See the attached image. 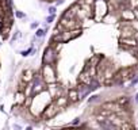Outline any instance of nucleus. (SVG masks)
I'll list each match as a JSON object with an SVG mask.
<instances>
[{
    "mask_svg": "<svg viewBox=\"0 0 138 130\" xmlns=\"http://www.w3.org/2000/svg\"><path fill=\"white\" fill-rule=\"evenodd\" d=\"M96 98H97V96H92V98H89V102H94V100H96Z\"/></svg>",
    "mask_w": 138,
    "mask_h": 130,
    "instance_id": "obj_8",
    "label": "nucleus"
},
{
    "mask_svg": "<svg viewBox=\"0 0 138 130\" xmlns=\"http://www.w3.org/2000/svg\"><path fill=\"white\" fill-rule=\"evenodd\" d=\"M38 27V22L37 23H31V29H37Z\"/></svg>",
    "mask_w": 138,
    "mask_h": 130,
    "instance_id": "obj_7",
    "label": "nucleus"
},
{
    "mask_svg": "<svg viewBox=\"0 0 138 130\" xmlns=\"http://www.w3.org/2000/svg\"><path fill=\"white\" fill-rule=\"evenodd\" d=\"M100 126L102 127H110V129H111V127H115L112 123H106V122H100Z\"/></svg>",
    "mask_w": 138,
    "mask_h": 130,
    "instance_id": "obj_3",
    "label": "nucleus"
},
{
    "mask_svg": "<svg viewBox=\"0 0 138 130\" xmlns=\"http://www.w3.org/2000/svg\"><path fill=\"white\" fill-rule=\"evenodd\" d=\"M47 11H49V14H50V15H54V14H56V7H50V8L47 10Z\"/></svg>",
    "mask_w": 138,
    "mask_h": 130,
    "instance_id": "obj_4",
    "label": "nucleus"
},
{
    "mask_svg": "<svg viewBox=\"0 0 138 130\" xmlns=\"http://www.w3.org/2000/svg\"><path fill=\"white\" fill-rule=\"evenodd\" d=\"M137 83H138V79H135V80H133V83H131V84L134 85V84H137Z\"/></svg>",
    "mask_w": 138,
    "mask_h": 130,
    "instance_id": "obj_9",
    "label": "nucleus"
},
{
    "mask_svg": "<svg viewBox=\"0 0 138 130\" xmlns=\"http://www.w3.org/2000/svg\"><path fill=\"white\" fill-rule=\"evenodd\" d=\"M15 15H16V18H24V14L23 12H19V11L15 12Z\"/></svg>",
    "mask_w": 138,
    "mask_h": 130,
    "instance_id": "obj_5",
    "label": "nucleus"
},
{
    "mask_svg": "<svg viewBox=\"0 0 138 130\" xmlns=\"http://www.w3.org/2000/svg\"><path fill=\"white\" fill-rule=\"evenodd\" d=\"M32 52H34V49H32V47H30L29 50H24V52H22L21 54L23 56V57H27V56H30V53H32Z\"/></svg>",
    "mask_w": 138,
    "mask_h": 130,
    "instance_id": "obj_1",
    "label": "nucleus"
},
{
    "mask_svg": "<svg viewBox=\"0 0 138 130\" xmlns=\"http://www.w3.org/2000/svg\"><path fill=\"white\" fill-rule=\"evenodd\" d=\"M35 35L37 37H43L45 35V30L43 29H38L37 30V33H35Z\"/></svg>",
    "mask_w": 138,
    "mask_h": 130,
    "instance_id": "obj_2",
    "label": "nucleus"
},
{
    "mask_svg": "<svg viewBox=\"0 0 138 130\" xmlns=\"http://www.w3.org/2000/svg\"><path fill=\"white\" fill-rule=\"evenodd\" d=\"M135 102H137V103H138V94H137V95H135Z\"/></svg>",
    "mask_w": 138,
    "mask_h": 130,
    "instance_id": "obj_10",
    "label": "nucleus"
},
{
    "mask_svg": "<svg viewBox=\"0 0 138 130\" xmlns=\"http://www.w3.org/2000/svg\"><path fill=\"white\" fill-rule=\"evenodd\" d=\"M53 19H54V15H50V16L47 18V23H50V22H52Z\"/></svg>",
    "mask_w": 138,
    "mask_h": 130,
    "instance_id": "obj_6",
    "label": "nucleus"
}]
</instances>
